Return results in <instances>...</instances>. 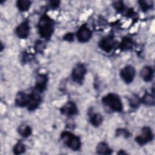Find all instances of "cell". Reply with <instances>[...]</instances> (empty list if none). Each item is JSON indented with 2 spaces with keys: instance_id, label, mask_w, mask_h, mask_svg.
<instances>
[{
  "instance_id": "cell-1",
  "label": "cell",
  "mask_w": 155,
  "mask_h": 155,
  "mask_svg": "<svg viewBox=\"0 0 155 155\" xmlns=\"http://www.w3.org/2000/svg\"><path fill=\"white\" fill-rule=\"evenodd\" d=\"M37 28L39 36L45 39H49L54 33V21L48 15H44L39 19Z\"/></svg>"
},
{
  "instance_id": "cell-2",
  "label": "cell",
  "mask_w": 155,
  "mask_h": 155,
  "mask_svg": "<svg viewBox=\"0 0 155 155\" xmlns=\"http://www.w3.org/2000/svg\"><path fill=\"white\" fill-rule=\"evenodd\" d=\"M102 102L111 110L120 112L123 110V104L120 97L116 93H110L103 96Z\"/></svg>"
},
{
  "instance_id": "cell-3",
  "label": "cell",
  "mask_w": 155,
  "mask_h": 155,
  "mask_svg": "<svg viewBox=\"0 0 155 155\" xmlns=\"http://www.w3.org/2000/svg\"><path fill=\"white\" fill-rule=\"evenodd\" d=\"M61 139L64 143L71 150L78 151L81 148V140L79 137L69 131H63Z\"/></svg>"
},
{
  "instance_id": "cell-4",
  "label": "cell",
  "mask_w": 155,
  "mask_h": 155,
  "mask_svg": "<svg viewBox=\"0 0 155 155\" xmlns=\"http://www.w3.org/2000/svg\"><path fill=\"white\" fill-rule=\"evenodd\" d=\"M87 74V68L82 63H78L71 71V78L74 82L78 84H82Z\"/></svg>"
},
{
  "instance_id": "cell-5",
  "label": "cell",
  "mask_w": 155,
  "mask_h": 155,
  "mask_svg": "<svg viewBox=\"0 0 155 155\" xmlns=\"http://www.w3.org/2000/svg\"><path fill=\"white\" fill-rule=\"evenodd\" d=\"M154 138V134L151 128L150 127L145 126L141 130L140 134L135 137V141L140 146L144 145L152 141Z\"/></svg>"
},
{
  "instance_id": "cell-6",
  "label": "cell",
  "mask_w": 155,
  "mask_h": 155,
  "mask_svg": "<svg viewBox=\"0 0 155 155\" xmlns=\"http://www.w3.org/2000/svg\"><path fill=\"white\" fill-rule=\"evenodd\" d=\"M120 76L126 84L133 82L136 75V70L131 65H127L120 70Z\"/></svg>"
},
{
  "instance_id": "cell-7",
  "label": "cell",
  "mask_w": 155,
  "mask_h": 155,
  "mask_svg": "<svg viewBox=\"0 0 155 155\" xmlns=\"http://www.w3.org/2000/svg\"><path fill=\"white\" fill-rule=\"evenodd\" d=\"M99 47L104 51L109 53L115 47L116 41L111 35H108L101 39L99 42Z\"/></svg>"
},
{
  "instance_id": "cell-8",
  "label": "cell",
  "mask_w": 155,
  "mask_h": 155,
  "mask_svg": "<svg viewBox=\"0 0 155 155\" xmlns=\"http://www.w3.org/2000/svg\"><path fill=\"white\" fill-rule=\"evenodd\" d=\"M76 36L79 42H87L91 39L92 33L90 29L85 24H84L78 29Z\"/></svg>"
},
{
  "instance_id": "cell-9",
  "label": "cell",
  "mask_w": 155,
  "mask_h": 155,
  "mask_svg": "<svg viewBox=\"0 0 155 155\" xmlns=\"http://www.w3.org/2000/svg\"><path fill=\"white\" fill-rule=\"evenodd\" d=\"M15 33L21 39H26L30 33V25L28 20H25L19 24L16 29Z\"/></svg>"
},
{
  "instance_id": "cell-10",
  "label": "cell",
  "mask_w": 155,
  "mask_h": 155,
  "mask_svg": "<svg viewBox=\"0 0 155 155\" xmlns=\"http://www.w3.org/2000/svg\"><path fill=\"white\" fill-rule=\"evenodd\" d=\"M60 111L64 115L67 116H73L78 113V108L74 102L68 101L61 108Z\"/></svg>"
},
{
  "instance_id": "cell-11",
  "label": "cell",
  "mask_w": 155,
  "mask_h": 155,
  "mask_svg": "<svg viewBox=\"0 0 155 155\" xmlns=\"http://www.w3.org/2000/svg\"><path fill=\"white\" fill-rule=\"evenodd\" d=\"M48 76L45 74H39L36 76L35 82V90L39 93L43 92L47 88L48 83Z\"/></svg>"
},
{
  "instance_id": "cell-12",
  "label": "cell",
  "mask_w": 155,
  "mask_h": 155,
  "mask_svg": "<svg viewBox=\"0 0 155 155\" xmlns=\"http://www.w3.org/2000/svg\"><path fill=\"white\" fill-rule=\"evenodd\" d=\"M41 102V96L37 93H31L30 94L27 108L28 111H34L39 106Z\"/></svg>"
},
{
  "instance_id": "cell-13",
  "label": "cell",
  "mask_w": 155,
  "mask_h": 155,
  "mask_svg": "<svg viewBox=\"0 0 155 155\" xmlns=\"http://www.w3.org/2000/svg\"><path fill=\"white\" fill-rule=\"evenodd\" d=\"M29 96L30 94H27L22 91L18 92L15 99V105L19 107H27L29 100Z\"/></svg>"
},
{
  "instance_id": "cell-14",
  "label": "cell",
  "mask_w": 155,
  "mask_h": 155,
  "mask_svg": "<svg viewBox=\"0 0 155 155\" xmlns=\"http://www.w3.org/2000/svg\"><path fill=\"white\" fill-rule=\"evenodd\" d=\"M140 76L145 82H151L154 76V71L151 67L145 66L140 71Z\"/></svg>"
},
{
  "instance_id": "cell-15",
  "label": "cell",
  "mask_w": 155,
  "mask_h": 155,
  "mask_svg": "<svg viewBox=\"0 0 155 155\" xmlns=\"http://www.w3.org/2000/svg\"><path fill=\"white\" fill-rule=\"evenodd\" d=\"M89 121L93 127H98L102 123V115L99 113H91V114H90Z\"/></svg>"
},
{
  "instance_id": "cell-16",
  "label": "cell",
  "mask_w": 155,
  "mask_h": 155,
  "mask_svg": "<svg viewBox=\"0 0 155 155\" xmlns=\"http://www.w3.org/2000/svg\"><path fill=\"white\" fill-rule=\"evenodd\" d=\"M96 153L99 154H111L113 151L106 142H101L96 146Z\"/></svg>"
},
{
  "instance_id": "cell-17",
  "label": "cell",
  "mask_w": 155,
  "mask_h": 155,
  "mask_svg": "<svg viewBox=\"0 0 155 155\" xmlns=\"http://www.w3.org/2000/svg\"><path fill=\"white\" fill-rule=\"evenodd\" d=\"M133 45V41L131 38L129 37H125L122 39L119 44V48L122 51H127L132 48Z\"/></svg>"
},
{
  "instance_id": "cell-18",
  "label": "cell",
  "mask_w": 155,
  "mask_h": 155,
  "mask_svg": "<svg viewBox=\"0 0 155 155\" xmlns=\"http://www.w3.org/2000/svg\"><path fill=\"white\" fill-rule=\"evenodd\" d=\"M140 100L142 103L147 106H153L154 104V95L148 92H145Z\"/></svg>"
},
{
  "instance_id": "cell-19",
  "label": "cell",
  "mask_w": 155,
  "mask_h": 155,
  "mask_svg": "<svg viewBox=\"0 0 155 155\" xmlns=\"http://www.w3.org/2000/svg\"><path fill=\"white\" fill-rule=\"evenodd\" d=\"M18 131L23 137H27L32 133V129L28 125H22L19 127Z\"/></svg>"
},
{
  "instance_id": "cell-20",
  "label": "cell",
  "mask_w": 155,
  "mask_h": 155,
  "mask_svg": "<svg viewBox=\"0 0 155 155\" xmlns=\"http://www.w3.org/2000/svg\"><path fill=\"white\" fill-rule=\"evenodd\" d=\"M31 1L27 0H18L16 2V6L20 12L27 11L31 5Z\"/></svg>"
},
{
  "instance_id": "cell-21",
  "label": "cell",
  "mask_w": 155,
  "mask_h": 155,
  "mask_svg": "<svg viewBox=\"0 0 155 155\" xmlns=\"http://www.w3.org/2000/svg\"><path fill=\"white\" fill-rule=\"evenodd\" d=\"M128 102L131 107L137 108L141 104V100L137 94H133L128 98Z\"/></svg>"
},
{
  "instance_id": "cell-22",
  "label": "cell",
  "mask_w": 155,
  "mask_h": 155,
  "mask_svg": "<svg viewBox=\"0 0 155 155\" xmlns=\"http://www.w3.org/2000/svg\"><path fill=\"white\" fill-rule=\"evenodd\" d=\"M25 151V145L22 142H18L13 147V151L15 154H20L24 153Z\"/></svg>"
},
{
  "instance_id": "cell-23",
  "label": "cell",
  "mask_w": 155,
  "mask_h": 155,
  "mask_svg": "<svg viewBox=\"0 0 155 155\" xmlns=\"http://www.w3.org/2000/svg\"><path fill=\"white\" fill-rule=\"evenodd\" d=\"M138 3L139 4L140 7L143 12H147V10L151 9L153 6V2H151V1H138Z\"/></svg>"
},
{
  "instance_id": "cell-24",
  "label": "cell",
  "mask_w": 155,
  "mask_h": 155,
  "mask_svg": "<svg viewBox=\"0 0 155 155\" xmlns=\"http://www.w3.org/2000/svg\"><path fill=\"white\" fill-rule=\"evenodd\" d=\"M113 6L114 8V9L118 12H122L124 11L125 10V4H124V2L121 1H114L113 3Z\"/></svg>"
},
{
  "instance_id": "cell-25",
  "label": "cell",
  "mask_w": 155,
  "mask_h": 155,
  "mask_svg": "<svg viewBox=\"0 0 155 155\" xmlns=\"http://www.w3.org/2000/svg\"><path fill=\"white\" fill-rule=\"evenodd\" d=\"M116 135L117 136H122L125 138H127L130 136V132L124 128H118L116 130Z\"/></svg>"
},
{
  "instance_id": "cell-26",
  "label": "cell",
  "mask_w": 155,
  "mask_h": 155,
  "mask_svg": "<svg viewBox=\"0 0 155 155\" xmlns=\"http://www.w3.org/2000/svg\"><path fill=\"white\" fill-rule=\"evenodd\" d=\"M63 39L67 42H72L74 40V35L72 33H66Z\"/></svg>"
},
{
  "instance_id": "cell-27",
  "label": "cell",
  "mask_w": 155,
  "mask_h": 155,
  "mask_svg": "<svg viewBox=\"0 0 155 155\" xmlns=\"http://www.w3.org/2000/svg\"><path fill=\"white\" fill-rule=\"evenodd\" d=\"M59 4H60V2L59 1H50V5L51 6V7L52 8H56L59 7Z\"/></svg>"
},
{
  "instance_id": "cell-28",
  "label": "cell",
  "mask_w": 155,
  "mask_h": 155,
  "mask_svg": "<svg viewBox=\"0 0 155 155\" xmlns=\"http://www.w3.org/2000/svg\"><path fill=\"white\" fill-rule=\"evenodd\" d=\"M42 48H44V46L42 45V42L38 41L36 44V49H37L38 51H40Z\"/></svg>"
}]
</instances>
